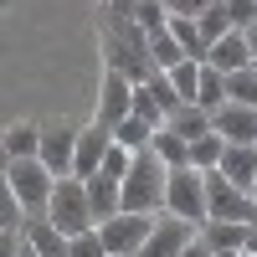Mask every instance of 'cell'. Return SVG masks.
Wrapping results in <instances>:
<instances>
[{"label":"cell","instance_id":"cell-1","mask_svg":"<svg viewBox=\"0 0 257 257\" xmlns=\"http://www.w3.org/2000/svg\"><path fill=\"white\" fill-rule=\"evenodd\" d=\"M165 185H170V165L155 155V149H139L134 165H128V180H123V211L160 216L165 211Z\"/></svg>","mask_w":257,"mask_h":257},{"label":"cell","instance_id":"cell-2","mask_svg":"<svg viewBox=\"0 0 257 257\" xmlns=\"http://www.w3.org/2000/svg\"><path fill=\"white\" fill-rule=\"evenodd\" d=\"M52 226L62 237H82V231H98V216H93V201H88V180L77 175H62L57 190H52V206H47Z\"/></svg>","mask_w":257,"mask_h":257},{"label":"cell","instance_id":"cell-3","mask_svg":"<svg viewBox=\"0 0 257 257\" xmlns=\"http://www.w3.org/2000/svg\"><path fill=\"white\" fill-rule=\"evenodd\" d=\"M6 190L26 206V216H47L52 190H57V175H52L41 160H6Z\"/></svg>","mask_w":257,"mask_h":257},{"label":"cell","instance_id":"cell-4","mask_svg":"<svg viewBox=\"0 0 257 257\" xmlns=\"http://www.w3.org/2000/svg\"><path fill=\"white\" fill-rule=\"evenodd\" d=\"M165 216H180L190 226H206L211 221V206H206V175L201 170H170V185H165Z\"/></svg>","mask_w":257,"mask_h":257},{"label":"cell","instance_id":"cell-5","mask_svg":"<svg viewBox=\"0 0 257 257\" xmlns=\"http://www.w3.org/2000/svg\"><path fill=\"white\" fill-rule=\"evenodd\" d=\"M206 175V206H211V221H242V226H257V201L247 190H237L221 170H201Z\"/></svg>","mask_w":257,"mask_h":257},{"label":"cell","instance_id":"cell-6","mask_svg":"<svg viewBox=\"0 0 257 257\" xmlns=\"http://www.w3.org/2000/svg\"><path fill=\"white\" fill-rule=\"evenodd\" d=\"M160 216H139V211H118V216H108L98 226V237L103 247H108V257H139L144 242H149V231H155Z\"/></svg>","mask_w":257,"mask_h":257},{"label":"cell","instance_id":"cell-7","mask_svg":"<svg viewBox=\"0 0 257 257\" xmlns=\"http://www.w3.org/2000/svg\"><path fill=\"white\" fill-rule=\"evenodd\" d=\"M123 118H134V82L118 67H103V88H98V118L103 128H118Z\"/></svg>","mask_w":257,"mask_h":257},{"label":"cell","instance_id":"cell-8","mask_svg":"<svg viewBox=\"0 0 257 257\" xmlns=\"http://www.w3.org/2000/svg\"><path fill=\"white\" fill-rule=\"evenodd\" d=\"M113 128H103V123H88V128H77V165H72V175L77 180H93L98 170H103V160L113 155Z\"/></svg>","mask_w":257,"mask_h":257},{"label":"cell","instance_id":"cell-9","mask_svg":"<svg viewBox=\"0 0 257 257\" xmlns=\"http://www.w3.org/2000/svg\"><path fill=\"white\" fill-rule=\"evenodd\" d=\"M196 237H201V231L190 226V221H180V216H160L139 257H185V247L196 242Z\"/></svg>","mask_w":257,"mask_h":257},{"label":"cell","instance_id":"cell-10","mask_svg":"<svg viewBox=\"0 0 257 257\" xmlns=\"http://www.w3.org/2000/svg\"><path fill=\"white\" fill-rule=\"evenodd\" d=\"M41 165L52 170V175H72V165H77V128H47L41 134Z\"/></svg>","mask_w":257,"mask_h":257},{"label":"cell","instance_id":"cell-11","mask_svg":"<svg viewBox=\"0 0 257 257\" xmlns=\"http://www.w3.org/2000/svg\"><path fill=\"white\" fill-rule=\"evenodd\" d=\"M211 128L226 144H257V108H242V103H226V108L211 113Z\"/></svg>","mask_w":257,"mask_h":257},{"label":"cell","instance_id":"cell-12","mask_svg":"<svg viewBox=\"0 0 257 257\" xmlns=\"http://www.w3.org/2000/svg\"><path fill=\"white\" fill-rule=\"evenodd\" d=\"M206 62H211L216 72H226V77H231V72L252 67L257 57H252V41H247V31H231V36H221L216 47H211V57H206Z\"/></svg>","mask_w":257,"mask_h":257},{"label":"cell","instance_id":"cell-13","mask_svg":"<svg viewBox=\"0 0 257 257\" xmlns=\"http://www.w3.org/2000/svg\"><path fill=\"white\" fill-rule=\"evenodd\" d=\"M221 175L237 185V190H247V196H252V185H257V144H226Z\"/></svg>","mask_w":257,"mask_h":257},{"label":"cell","instance_id":"cell-14","mask_svg":"<svg viewBox=\"0 0 257 257\" xmlns=\"http://www.w3.org/2000/svg\"><path fill=\"white\" fill-rule=\"evenodd\" d=\"M21 237L31 242V252H36V257H67V252H72V237H62V231L52 226V216H31Z\"/></svg>","mask_w":257,"mask_h":257},{"label":"cell","instance_id":"cell-15","mask_svg":"<svg viewBox=\"0 0 257 257\" xmlns=\"http://www.w3.org/2000/svg\"><path fill=\"white\" fill-rule=\"evenodd\" d=\"M88 201H93V216H98V226H103L108 216L123 211V185L108 180V175H93V180H88Z\"/></svg>","mask_w":257,"mask_h":257},{"label":"cell","instance_id":"cell-16","mask_svg":"<svg viewBox=\"0 0 257 257\" xmlns=\"http://www.w3.org/2000/svg\"><path fill=\"white\" fill-rule=\"evenodd\" d=\"M247 231L252 226H242V221H206L201 226V242L211 252H247Z\"/></svg>","mask_w":257,"mask_h":257},{"label":"cell","instance_id":"cell-17","mask_svg":"<svg viewBox=\"0 0 257 257\" xmlns=\"http://www.w3.org/2000/svg\"><path fill=\"white\" fill-rule=\"evenodd\" d=\"M41 134L47 128H36V123H11L6 128V160H41Z\"/></svg>","mask_w":257,"mask_h":257},{"label":"cell","instance_id":"cell-18","mask_svg":"<svg viewBox=\"0 0 257 257\" xmlns=\"http://www.w3.org/2000/svg\"><path fill=\"white\" fill-rule=\"evenodd\" d=\"M170 36L180 41V52H185L190 62H206V57H211V47H206V36H201V21H185V16H170Z\"/></svg>","mask_w":257,"mask_h":257},{"label":"cell","instance_id":"cell-19","mask_svg":"<svg viewBox=\"0 0 257 257\" xmlns=\"http://www.w3.org/2000/svg\"><path fill=\"white\" fill-rule=\"evenodd\" d=\"M149 149H155V155H160L170 170H185V165H190V139H185V134H175L170 123L155 134V144H149Z\"/></svg>","mask_w":257,"mask_h":257},{"label":"cell","instance_id":"cell-20","mask_svg":"<svg viewBox=\"0 0 257 257\" xmlns=\"http://www.w3.org/2000/svg\"><path fill=\"white\" fill-rule=\"evenodd\" d=\"M170 128H175V134H185L190 144L206 139V134H216V128H211V113H206V108H196V103H185L180 113H170Z\"/></svg>","mask_w":257,"mask_h":257},{"label":"cell","instance_id":"cell-21","mask_svg":"<svg viewBox=\"0 0 257 257\" xmlns=\"http://www.w3.org/2000/svg\"><path fill=\"white\" fill-rule=\"evenodd\" d=\"M196 108H206V113L226 108V72H216L211 62L201 67V93H196Z\"/></svg>","mask_w":257,"mask_h":257},{"label":"cell","instance_id":"cell-22","mask_svg":"<svg viewBox=\"0 0 257 257\" xmlns=\"http://www.w3.org/2000/svg\"><path fill=\"white\" fill-rule=\"evenodd\" d=\"M149 62H155V72H170V67H180V62H190V57L180 52V41L170 31H160V36H149Z\"/></svg>","mask_w":257,"mask_h":257},{"label":"cell","instance_id":"cell-23","mask_svg":"<svg viewBox=\"0 0 257 257\" xmlns=\"http://www.w3.org/2000/svg\"><path fill=\"white\" fill-rule=\"evenodd\" d=\"M226 103H242V108H257V62L226 77Z\"/></svg>","mask_w":257,"mask_h":257},{"label":"cell","instance_id":"cell-24","mask_svg":"<svg viewBox=\"0 0 257 257\" xmlns=\"http://www.w3.org/2000/svg\"><path fill=\"white\" fill-rule=\"evenodd\" d=\"M221 155H226V139L206 134V139L190 144V170H221Z\"/></svg>","mask_w":257,"mask_h":257},{"label":"cell","instance_id":"cell-25","mask_svg":"<svg viewBox=\"0 0 257 257\" xmlns=\"http://www.w3.org/2000/svg\"><path fill=\"white\" fill-rule=\"evenodd\" d=\"M201 67L206 62H180V67H170L165 77H170V88H175L185 103H196V93H201Z\"/></svg>","mask_w":257,"mask_h":257},{"label":"cell","instance_id":"cell-26","mask_svg":"<svg viewBox=\"0 0 257 257\" xmlns=\"http://www.w3.org/2000/svg\"><path fill=\"white\" fill-rule=\"evenodd\" d=\"M155 134H160V128H149L144 118H123V123L113 128V139H118L123 149H134V155H139V149H149V144H155Z\"/></svg>","mask_w":257,"mask_h":257},{"label":"cell","instance_id":"cell-27","mask_svg":"<svg viewBox=\"0 0 257 257\" xmlns=\"http://www.w3.org/2000/svg\"><path fill=\"white\" fill-rule=\"evenodd\" d=\"M134 21H139L149 36L170 31V11H165V0H134Z\"/></svg>","mask_w":257,"mask_h":257},{"label":"cell","instance_id":"cell-28","mask_svg":"<svg viewBox=\"0 0 257 257\" xmlns=\"http://www.w3.org/2000/svg\"><path fill=\"white\" fill-rule=\"evenodd\" d=\"M231 31H237V26H231V16H226V6L216 0V6H211V11L201 16V36H206V47H216V41H221V36H231Z\"/></svg>","mask_w":257,"mask_h":257},{"label":"cell","instance_id":"cell-29","mask_svg":"<svg viewBox=\"0 0 257 257\" xmlns=\"http://www.w3.org/2000/svg\"><path fill=\"white\" fill-rule=\"evenodd\" d=\"M134 118H144L149 128H165V123H170L165 108H160V98L149 93V88H134Z\"/></svg>","mask_w":257,"mask_h":257},{"label":"cell","instance_id":"cell-30","mask_svg":"<svg viewBox=\"0 0 257 257\" xmlns=\"http://www.w3.org/2000/svg\"><path fill=\"white\" fill-rule=\"evenodd\" d=\"M26 206H21L16 196H11V190H6V201H0V231H16V237H21V231H26Z\"/></svg>","mask_w":257,"mask_h":257},{"label":"cell","instance_id":"cell-31","mask_svg":"<svg viewBox=\"0 0 257 257\" xmlns=\"http://www.w3.org/2000/svg\"><path fill=\"white\" fill-rule=\"evenodd\" d=\"M128 165H134V149H123V144H113V155L108 160H103V170H98V175H108V180H128Z\"/></svg>","mask_w":257,"mask_h":257},{"label":"cell","instance_id":"cell-32","mask_svg":"<svg viewBox=\"0 0 257 257\" xmlns=\"http://www.w3.org/2000/svg\"><path fill=\"white\" fill-rule=\"evenodd\" d=\"M226 16L237 31H252L257 26V0H226Z\"/></svg>","mask_w":257,"mask_h":257},{"label":"cell","instance_id":"cell-33","mask_svg":"<svg viewBox=\"0 0 257 257\" xmlns=\"http://www.w3.org/2000/svg\"><path fill=\"white\" fill-rule=\"evenodd\" d=\"M67 257H108V247H103L98 231H82V237H72V252Z\"/></svg>","mask_w":257,"mask_h":257},{"label":"cell","instance_id":"cell-34","mask_svg":"<svg viewBox=\"0 0 257 257\" xmlns=\"http://www.w3.org/2000/svg\"><path fill=\"white\" fill-rule=\"evenodd\" d=\"M211 6H216V0H165V11L170 16H185V21H201Z\"/></svg>","mask_w":257,"mask_h":257},{"label":"cell","instance_id":"cell-35","mask_svg":"<svg viewBox=\"0 0 257 257\" xmlns=\"http://www.w3.org/2000/svg\"><path fill=\"white\" fill-rule=\"evenodd\" d=\"M185 257H211V247H206V242L196 237V242H190V247H185Z\"/></svg>","mask_w":257,"mask_h":257},{"label":"cell","instance_id":"cell-36","mask_svg":"<svg viewBox=\"0 0 257 257\" xmlns=\"http://www.w3.org/2000/svg\"><path fill=\"white\" fill-rule=\"evenodd\" d=\"M247 257H257V226L247 231Z\"/></svg>","mask_w":257,"mask_h":257},{"label":"cell","instance_id":"cell-37","mask_svg":"<svg viewBox=\"0 0 257 257\" xmlns=\"http://www.w3.org/2000/svg\"><path fill=\"white\" fill-rule=\"evenodd\" d=\"M16 257H36V252H31V242H26V237H21V252H16Z\"/></svg>","mask_w":257,"mask_h":257},{"label":"cell","instance_id":"cell-38","mask_svg":"<svg viewBox=\"0 0 257 257\" xmlns=\"http://www.w3.org/2000/svg\"><path fill=\"white\" fill-rule=\"evenodd\" d=\"M247 41H252V57H257V26H252V31H247Z\"/></svg>","mask_w":257,"mask_h":257},{"label":"cell","instance_id":"cell-39","mask_svg":"<svg viewBox=\"0 0 257 257\" xmlns=\"http://www.w3.org/2000/svg\"><path fill=\"white\" fill-rule=\"evenodd\" d=\"M252 201H257V185H252Z\"/></svg>","mask_w":257,"mask_h":257},{"label":"cell","instance_id":"cell-40","mask_svg":"<svg viewBox=\"0 0 257 257\" xmlns=\"http://www.w3.org/2000/svg\"><path fill=\"white\" fill-rule=\"evenodd\" d=\"M221 6H226V0H221Z\"/></svg>","mask_w":257,"mask_h":257}]
</instances>
